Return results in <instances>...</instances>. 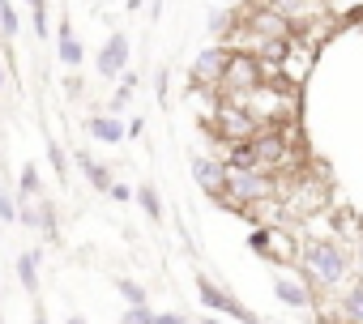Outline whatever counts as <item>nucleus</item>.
<instances>
[{"label": "nucleus", "mask_w": 363, "mask_h": 324, "mask_svg": "<svg viewBox=\"0 0 363 324\" xmlns=\"http://www.w3.org/2000/svg\"><path fill=\"white\" fill-rule=\"evenodd\" d=\"M295 265L312 290H342L359 273L354 252L329 235H295Z\"/></svg>", "instance_id": "nucleus-1"}, {"label": "nucleus", "mask_w": 363, "mask_h": 324, "mask_svg": "<svg viewBox=\"0 0 363 324\" xmlns=\"http://www.w3.org/2000/svg\"><path fill=\"white\" fill-rule=\"evenodd\" d=\"M278 197V184L269 171H227V192L223 201L235 209H252V205H269Z\"/></svg>", "instance_id": "nucleus-2"}, {"label": "nucleus", "mask_w": 363, "mask_h": 324, "mask_svg": "<svg viewBox=\"0 0 363 324\" xmlns=\"http://www.w3.org/2000/svg\"><path fill=\"white\" fill-rule=\"evenodd\" d=\"M257 128H261V120H257L248 107H240V103H223V107H218V115H214V132H218L227 145L257 137Z\"/></svg>", "instance_id": "nucleus-3"}, {"label": "nucleus", "mask_w": 363, "mask_h": 324, "mask_svg": "<svg viewBox=\"0 0 363 324\" xmlns=\"http://www.w3.org/2000/svg\"><path fill=\"white\" fill-rule=\"evenodd\" d=\"M128 60H133V43H128V35H124V30H111L107 43H103L99 56H94V73H99L103 81H116V77L128 69Z\"/></svg>", "instance_id": "nucleus-4"}, {"label": "nucleus", "mask_w": 363, "mask_h": 324, "mask_svg": "<svg viewBox=\"0 0 363 324\" xmlns=\"http://www.w3.org/2000/svg\"><path fill=\"white\" fill-rule=\"evenodd\" d=\"M189 171H193V184H197L206 197L223 201V192H227V162H223V158H214V154H193V158H189Z\"/></svg>", "instance_id": "nucleus-5"}, {"label": "nucleus", "mask_w": 363, "mask_h": 324, "mask_svg": "<svg viewBox=\"0 0 363 324\" xmlns=\"http://www.w3.org/2000/svg\"><path fill=\"white\" fill-rule=\"evenodd\" d=\"M227 64H231V47H206V52H197V60H193V69H189V81L201 90H218V81H223V73H227Z\"/></svg>", "instance_id": "nucleus-6"}, {"label": "nucleus", "mask_w": 363, "mask_h": 324, "mask_svg": "<svg viewBox=\"0 0 363 324\" xmlns=\"http://www.w3.org/2000/svg\"><path fill=\"white\" fill-rule=\"evenodd\" d=\"M274 299L291 311H312L316 307V290L295 273H274Z\"/></svg>", "instance_id": "nucleus-7"}, {"label": "nucleus", "mask_w": 363, "mask_h": 324, "mask_svg": "<svg viewBox=\"0 0 363 324\" xmlns=\"http://www.w3.org/2000/svg\"><path fill=\"white\" fill-rule=\"evenodd\" d=\"M197 294H201V303H206L210 311H223V316H231V320H240V324H248V320H252V311H248L240 299H231L223 286H214L206 273H197Z\"/></svg>", "instance_id": "nucleus-8"}, {"label": "nucleus", "mask_w": 363, "mask_h": 324, "mask_svg": "<svg viewBox=\"0 0 363 324\" xmlns=\"http://www.w3.org/2000/svg\"><path fill=\"white\" fill-rule=\"evenodd\" d=\"M56 60H60L69 73H77V69L86 64V47H82V39L73 35V22H69V18H60V26H56Z\"/></svg>", "instance_id": "nucleus-9"}, {"label": "nucleus", "mask_w": 363, "mask_h": 324, "mask_svg": "<svg viewBox=\"0 0 363 324\" xmlns=\"http://www.w3.org/2000/svg\"><path fill=\"white\" fill-rule=\"evenodd\" d=\"M82 128H86V137H90V141H99V145H124V120H120V115L90 111Z\"/></svg>", "instance_id": "nucleus-10"}, {"label": "nucleus", "mask_w": 363, "mask_h": 324, "mask_svg": "<svg viewBox=\"0 0 363 324\" xmlns=\"http://www.w3.org/2000/svg\"><path fill=\"white\" fill-rule=\"evenodd\" d=\"M333 311H337L342 324H363V277L333 290Z\"/></svg>", "instance_id": "nucleus-11"}, {"label": "nucleus", "mask_w": 363, "mask_h": 324, "mask_svg": "<svg viewBox=\"0 0 363 324\" xmlns=\"http://www.w3.org/2000/svg\"><path fill=\"white\" fill-rule=\"evenodd\" d=\"M69 162H77V171L86 175V184H90V188H94L99 197H107V188L116 184V175H111V167H107V162H99V158H90L86 149H77V154H73Z\"/></svg>", "instance_id": "nucleus-12"}, {"label": "nucleus", "mask_w": 363, "mask_h": 324, "mask_svg": "<svg viewBox=\"0 0 363 324\" xmlns=\"http://www.w3.org/2000/svg\"><path fill=\"white\" fill-rule=\"evenodd\" d=\"M39 260H43V252H39V248L18 252V286H22L30 299H39Z\"/></svg>", "instance_id": "nucleus-13"}, {"label": "nucleus", "mask_w": 363, "mask_h": 324, "mask_svg": "<svg viewBox=\"0 0 363 324\" xmlns=\"http://www.w3.org/2000/svg\"><path fill=\"white\" fill-rule=\"evenodd\" d=\"M133 201L141 205V214H145L154 226L162 222V197H158V188H154V184H137V188H133Z\"/></svg>", "instance_id": "nucleus-14"}, {"label": "nucleus", "mask_w": 363, "mask_h": 324, "mask_svg": "<svg viewBox=\"0 0 363 324\" xmlns=\"http://www.w3.org/2000/svg\"><path fill=\"white\" fill-rule=\"evenodd\" d=\"M18 35H22V18L13 0H0V43H18Z\"/></svg>", "instance_id": "nucleus-15"}, {"label": "nucleus", "mask_w": 363, "mask_h": 324, "mask_svg": "<svg viewBox=\"0 0 363 324\" xmlns=\"http://www.w3.org/2000/svg\"><path fill=\"white\" fill-rule=\"evenodd\" d=\"M22 197H43V175L35 162H22V171H18V201Z\"/></svg>", "instance_id": "nucleus-16"}, {"label": "nucleus", "mask_w": 363, "mask_h": 324, "mask_svg": "<svg viewBox=\"0 0 363 324\" xmlns=\"http://www.w3.org/2000/svg\"><path fill=\"white\" fill-rule=\"evenodd\" d=\"M312 5H316V0H269V9H274L282 22H291V18H308Z\"/></svg>", "instance_id": "nucleus-17"}, {"label": "nucleus", "mask_w": 363, "mask_h": 324, "mask_svg": "<svg viewBox=\"0 0 363 324\" xmlns=\"http://www.w3.org/2000/svg\"><path fill=\"white\" fill-rule=\"evenodd\" d=\"M30 30L39 43L52 39V18H48V0H39V5H30Z\"/></svg>", "instance_id": "nucleus-18"}, {"label": "nucleus", "mask_w": 363, "mask_h": 324, "mask_svg": "<svg viewBox=\"0 0 363 324\" xmlns=\"http://www.w3.org/2000/svg\"><path fill=\"white\" fill-rule=\"evenodd\" d=\"M116 290H120V299H124L128 307H141V303H150L145 286H141V282H133V277H116Z\"/></svg>", "instance_id": "nucleus-19"}, {"label": "nucleus", "mask_w": 363, "mask_h": 324, "mask_svg": "<svg viewBox=\"0 0 363 324\" xmlns=\"http://www.w3.org/2000/svg\"><path fill=\"white\" fill-rule=\"evenodd\" d=\"M48 162H52V171H56V180L65 184V180H69V154H65V145H60L56 137H48Z\"/></svg>", "instance_id": "nucleus-20"}, {"label": "nucleus", "mask_w": 363, "mask_h": 324, "mask_svg": "<svg viewBox=\"0 0 363 324\" xmlns=\"http://www.w3.org/2000/svg\"><path fill=\"white\" fill-rule=\"evenodd\" d=\"M128 103H133V86H124V81H120V86L111 90V98H107V107H103V111H107V115H124V111H128Z\"/></svg>", "instance_id": "nucleus-21"}, {"label": "nucleus", "mask_w": 363, "mask_h": 324, "mask_svg": "<svg viewBox=\"0 0 363 324\" xmlns=\"http://www.w3.org/2000/svg\"><path fill=\"white\" fill-rule=\"evenodd\" d=\"M235 26V13L231 9H210V18H206V30L210 35H227Z\"/></svg>", "instance_id": "nucleus-22"}, {"label": "nucleus", "mask_w": 363, "mask_h": 324, "mask_svg": "<svg viewBox=\"0 0 363 324\" xmlns=\"http://www.w3.org/2000/svg\"><path fill=\"white\" fill-rule=\"evenodd\" d=\"M248 248L261 252V256H274V226H257V231L248 235Z\"/></svg>", "instance_id": "nucleus-23"}, {"label": "nucleus", "mask_w": 363, "mask_h": 324, "mask_svg": "<svg viewBox=\"0 0 363 324\" xmlns=\"http://www.w3.org/2000/svg\"><path fill=\"white\" fill-rule=\"evenodd\" d=\"M0 222L5 226H18V197L9 188H0Z\"/></svg>", "instance_id": "nucleus-24"}, {"label": "nucleus", "mask_w": 363, "mask_h": 324, "mask_svg": "<svg viewBox=\"0 0 363 324\" xmlns=\"http://www.w3.org/2000/svg\"><path fill=\"white\" fill-rule=\"evenodd\" d=\"M120 324H154V311H150V303H141V307H124Z\"/></svg>", "instance_id": "nucleus-25"}, {"label": "nucleus", "mask_w": 363, "mask_h": 324, "mask_svg": "<svg viewBox=\"0 0 363 324\" xmlns=\"http://www.w3.org/2000/svg\"><path fill=\"white\" fill-rule=\"evenodd\" d=\"M154 98H158V107H167V103H171V94H167V69H158V73H154Z\"/></svg>", "instance_id": "nucleus-26"}, {"label": "nucleus", "mask_w": 363, "mask_h": 324, "mask_svg": "<svg viewBox=\"0 0 363 324\" xmlns=\"http://www.w3.org/2000/svg\"><path fill=\"white\" fill-rule=\"evenodd\" d=\"M141 137H145V120H141V115L124 120V141H141Z\"/></svg>", "instance_id": "nucleus-27"}, {"label": "nucleus", "mask_w": 363, "mask_h": 324, "mask_svg": "<svg viewBox=\"0 0 363 324\" xmlns=\"http://www.w3.org/2000/svg\"><path fill=\"white\" fill-rule=\"evenodd\" d=\"M107 197H111V201H120V205H124V201H133V188H128V184H120V180H116V184H111V188H107Z\"/></svg>", "instance_id": "nucleus-28"}, {"label": "nucleus", "mask_w": 363, "mask_h": 324, "mask_svg": "<svg viewBox=\"0 0 363 324\" xmlns=\"http://www.w3.org/2000/svg\"><path fill=\"white\" fill-rule=\"evenodd\" d=\"M65 90H69V98H82V90H86V81H82L77 73H69V81H65Z\"/></svg>", "instance_id": "nucleus-29"}, {"label": "nucleus", "mask_w": 363, "mask_h": 324, "mask_svg": "<svg viewBox=\"0 0 363 324\" xmlns=\"http://www.w3.org/2000/svg\"><path fill=\"white\" fill-rule=\"evenodd\" d=\"M30 324H48V311H43V303H39V299H35V320H30Z\"/></svg>", "instance_id": "nucleus-30"}, {"label": "nucleus", "mask_w": 363, "mask_h": 324, "mask_svg": "<svg viewBox=\"0 0 363 324\" xmlns=\"http://www.w3.org/2000/svg\"><path fill=\"white\" fill-rule=\"evenodd\" d=\"M5 86H9V69L0 64V94H5Z\"/></svg>", "instance_id": "nucleus-31"}, {"label": "nucleus", "mask_w": 363, "mask_h": 324, "mask_svg": "<svg viewBox=\"0 0 363 324\" xmlns=\"http://www.w3.org/2000/svg\"><path fill=\"white\" fill-rule=\"evenodd\" d=\"M60 324H86V316H77V311H73V316H65Z\"/></svg>", "instance_id": "nucleus-32"}, {"label": "nucleus", "mask_w": 363, "mask_h": 324, "mask_svg": "<svg viewBox=\"0 0 363 324\" xmlns=\"http://www.w3.org/2000/svg\"><path fill=\"white\" fill-rule=\"evenodd\" d=\"M124 9H128V13H137V9H141V0H124Z\"/></svg>", "instance_id": "nucleus-33"}, {"label": "nucleus", "mask_w": 363, "mask_h": 324, "mask_svg": "<svg viewBox=\"0 0 363 324\" xmlns=\"http://www.w3.org/2000/svg\"><path fill=\"white\" fill-rule=\"evenodd\" d=\"M223 5H227V9H231V5H240V0H223Z\"/></svg>", "instance_id": "nucleus-34"}, {"label": "nucleus", "mask_w": 363, "mask_h": 324, "mask_svg": "<svg viewBox=\"0 0 363 324\" xmlns=\"http://www.w3.org/2000/svg\"><path fill=\"white\" fill-rule=\"evenodd\" d=\"M0 239H5V222H0Z\"/></svg>", "instance_id": "nucleus-35"}, {"label": "nucleus", "mask_w": 363, "mask_h": 324, "mask_svg": "<svg viewBox=\"0 0 363 324\" xmlns=\"http://www.w3.org/2000/svg\"><path fill=\"white\" fill-rule=\"evenodd\" d=\"M22 5H39V0H22Z\"/></svg>", "instance_id": "nucleus-36"}, {"label": "nucleus", "mask_w": 363, "mask_h": 324, "mask_svg": "<svg viewBox=\"0 0 363 324\" xmlns=\"http://www.w3.org/2000/svg\"><path fill=\"white\" fill-rule=\"evenodd\" d=\"M0 324H5V311H0Z\"/></svg>", "instance_id": "nucleus-37"}]
</instances>
